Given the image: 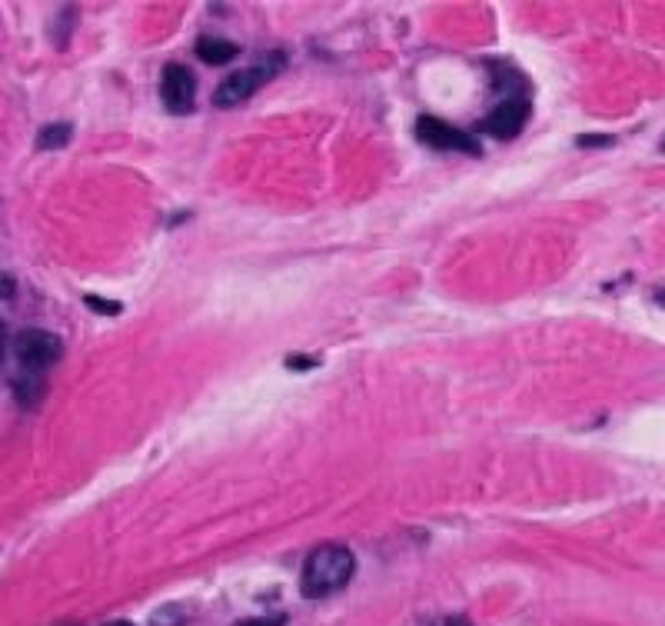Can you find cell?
I'll return each mask as SVG.
<instances>
[{
	"label": "cell",
	"mask_w": 665,
	"mask_h": 626,
	"mask_svg": "<svg viewBox=\"0 0 665 626\" xmlns=\"http://www.w3.org/2000/svg\"><path fill=\"white\" fill-rule=\"evenodd\" d=\"M353 570H356L353 553L340 547V543H326V547L313 550L303 567V583H300L303 597L323 600V597H330V593L343 590L346 583H350Z\"/></svg>",
	"instance_id": "1"
},
{
	"label": "cell",
	"mask_w": 665,
	"mask_h": 626,
	"mask_svg": "<svg viewBox=\"0 0 665 626\" xmlns=\"http://www.w3.org/2000/svg\"><path fill=\"white\" fill-rule=\"evenodd\" d=\"M283 54H270L266 60H260L257 67H247V70H237V74H230L223 84L217 87V94H213V104L217 107H237L243 100H250L257 90L266 84V80H273L276 74L283 70Z\"/></svg>",
	"instance_id": "2"
},
{
	"label": "cell",
	"mask_w": 665,
	"mask_h": 626,
	"mask_svg": "<svg viewBox=\"0 0 665 626\" xmlns=\"http://www.w3.org/2000/svg\"><path fill=\"white\" fill-rule=\"evenodd\" d=\"M14 353L20 360V367H30V370H47L50 363L60 360V353H64V343H60L57 333L50 330H20L14 337Z\"/></svg>",
	"instance_id": "3"
},
{
	"label": "cell",
	"mask_w": 665,
	"mask_h": 626,
	"mask_svg": "<svg viewBox=\"0 0 665 626\" xmlns=\"http://www.w3.org/2000/svg\"><path fill=\"white\" fill-rule=\"evenodd\" d=\"M416 137L433 150H459V154H473V157L479 154V140L473 134H466V130L446 124L439 117H419Z\"/></svg>",
	"instance_id": "4"
},
{
	"label": "cell",
	"mask_w": 665,
	"mask_h": 626,
	"mask_svg": "<svg viewBox=\"0 0 665 626\" xmlns=\"http://www.w3.org/2000/svg\"><path fill=\"white\" fill-rule=\"evenodd\" d=\"M193 94H197V80L187 67L180 64H170L163 70V80H160V97L163 104H167L170 114H187L193 107Z\"/></svg>",
	"instance_id": "5"
},
{
	"label": "cell",
	"mask_w": 665,
	"mask_h": 626,
	"mask_svg": "<svg viewBox=\"0 0 665 626\" xmlns=\"http://www.w3.org/2000/svg\"><path fill=\"white\" fill-rule=\"evenodd\" d=\"M526 120H529V104L526 100H519V97H509L483 120V130L486 134L499 137V140H509L526 127Z\"/></svg>",
	"instance_id": "6"
},
{
	"label": "cell",
	"mask_w": 665,
	"mask_h": 626,
	"mask_svg": "<svg viewBox=\"0 0 665 626\" xmlns=\"http://www.w3.org/2000/svg\"><path fill=\"white\" fill-rule=\"evenodd\" d=\"M44 393H47L44 370L20 367V373L14 377V397L24 403V407H34V403H40V397H44Z\"/></svg>",
	"instance_id": "7"
},
{
	"label": "cell",
	"mask_w": 665,
	"mask_h": 626,
	"mask_svg": "<svg viewBox=\"0 0 665 626\" xmlns=\"http://www.w3.org/2000/svg\"><path fill=\"white\" fill-rule=\"evenodd\" d=\"M240 54L237 44H230V40L223 37H200L197 40V57L203 60V64L210 67H220V64H230L233 57Z\"/></svg>",
	"instance_id": "8"
},
{
	"label": "cell",
	"mask_w": 665,
	"mask_h": 626,
	"mask_svg": "<svg viewBox=\"0 0 665 626\" xmlns=\"http://www.w3.org/2000/svg\"><path fill=\"white\" fill-rule=\"evenodd\" d=\"M67 140H70V124H50L37 134V147L54 150V147H64Z\"/></svg>",
	"instance_id": "9"
},
{
	"label": "cell",
	"mask_w": 665,
	"mask_h": 626,
	"mask_svg": "<svg viewBox=\"0 0 665 626\" xmlns=\"http://www.w3.org/2000/svg\"><path fill=\"white\" fill-rule=\"evenodd\" d=\"M150 626H187V617H183L180 607H160L150 617Z\"/></svg>",
	"instance_id": "10"
},
{
	"label": "cell",
	"mask_w": 665,
	"mask_h": 626,
	"mask_svg": "<svg viewBox=\"0 0 665 626\" xmlns=\"http://www.w3.org/2000/svg\"><path fill=\"white\" fill-rule=\"evenodd\" d=\"M87 307H94V310H100V313H120V304H110V300H100V297H87Z\"/></svg>",
	"instance_id": "11"
},
{
	"label": "cell",
	"mask_w": 665,
	"mask_h": 626,
	"mask_svg": "<svg viewBox=\"0 0 665 626\" xmlns=\"http://www.w3.org/2000/svg\"><path fill=\"white\" fill-rule=\"evenodd\" d=\"M240 626H283V617H263V620H247Z\"/></svg>",
	"instance_id": "12"
},
{
	"label": "cell",
	"mask_w": 665,
	"mask_h": 626,
	"mask_svg": "<svg viewBox=\"0 0 665 626\" xmlns=\"http://www.w3.org/2000/svg\"><path fill=\"white\" fill-rule=\"evenodd\" d=\"M579 144H582V147H599V144L606 147V144H612V140H609V137H582Z\"/></svg>",
	"instance_id": "13"
},
{
	"label": "cell",
	"mask_w": 665,
	"mask_h": 626,
	"mask_svg": "<svg viewBox=\"0 0 665 626\" xmlns=\"http://www.w3.org/2000/svg\"><path fill=\"white\" fill-rule=\"evenodd\" d=\"M4 350H7V333H4V323H0V357H4Z\"/></svg>",
	"instance_id": "14"
},
{
	"label": "cell",
	"mask_w": 665,
	"mask_h": 626,
	"mask_svg": "<svg viewBox=\"0 0 665 626\" xmlns=\"http://www.w3.org/2000/svg\"><path fill=\"white\" fill-rule=\"evenodd\" d=\"M449 626H469V623H463V620H449Z\"/></svg>",
	"instance_id": "15"
},
{
	"label": "cell",
	"mask_w": 665,
	"mask_h": 626,
	"mask_svg": "<svg viewBox=\"0 0 665 626\" xmlns=\"http://www.w3.org/2000/svg\"><path fill=\"white\" fill-rule=\"evenodd\" d=\"M110 626H133V623H110Z\"/></svg>",
	"instance_id": "16"
},
{
	"label": "cell",
	"mask_w": 665,
	"mask_h": 626,
	"mask_svg": "<svg viewBox=\"0 0 665 626\" xmlns=\"http://www.w3.org/2000/svg\"><path fill=\"white\" fill-rule=\"evenodd\" d=\"M662 150H665V144H662Z\"/></svg>",
	"instance_id": "17"
}]
</instances>
